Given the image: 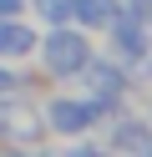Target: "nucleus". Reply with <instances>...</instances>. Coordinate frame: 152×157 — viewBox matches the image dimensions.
Masks as SVG:
<instances>
[{"mask_svg": "<svg viewBox=\"0 0 152 157\" xmlns=\"http://www.w3.org/2000/svg\"><path fill=\"white\" fill-rule=\"evenodd\" d=\"M41 61H46L51 76H76L81 66H86V36H81V31H66V25H56V31L41 41Z\"/></svg>", "mask_w": 152, "mask_h": 157, "instance_id": "obj_1", "label": "nucleus"}, {"mask_svg": "<svg viewBox=\"0 0 152 157\" xmlns=\"http://www.w3.org/2000/svg\"><path fill=\"white\" fill-rule=\"evenodd\" d=\"M96 117H101L96 101H51V117H46V122L56 127V132H86Z\"/></svg>", "mask_w": 152, "mask_h": 157, "instance_id": "obj_2", "label": "nucleus"}, {"mask_svg": "<svg viewBox=\"0 0 152 157\" xmlns=\"http://www.w3.org/2000/svg\"><path fill=\"white\" fill-rule=\"evenodd\" d=\"M76 76H86V86H91V96H96V106H107L111 96L122 91V71H111L107 61H96V66H81Z\"/></svg>", "mask_w": 152, "mask_h": 157, "instance_id": "obj_3", "label": "nucleus"}, {"mask_svg": "<svg viewBox=\"0 0 152 157\" xmlns=\"http://www.w3.org/2000/svg\"><path fill=\"white\" fill-rule=\"evenodd\" d=\"M25 51H36V31H25L20 21H0V56H25Z\"/></svg>", "mask_w": 152, "mask_h": 157, "instance_id": "obj_4", "label": "nucleus"}, {"mask_svg": "<svg viewBox=\"0 0 152 157\" xmlns=\"http://www.w3.org/2000/svg\"><path fill=\"white\" fill-rule=\"evenodd\" d=\"M117 147H127V152H152V127H142V122H117Z\"/></svg>", "mask_w": 152, "mask_h": 157, "instance_id": "obj_5", "label": "nucleus"}, {"mask_svg": "<svg viewBox=\"0 0 152 157\" xmlns=\"http://www.w3.org/2000/svg\"><path fill=\"white\" fill-rule=\"evenodd\" d=\"M111 46H117V51H127V56H142V51H147V41H142V25H137V21H117Z\"/></svg>", "mask_w": 152, "mask_h": 157, "instance_id": "obj_6", "label": "nucleus"}, {"mask_svg": "<svg viewBox=\"0 0 152 157\" xmlns=\"http://www.w3.org/2000/svg\"><path fill=\"white\" fill-rule=\"evenodd\" d=\"M71 10L81 25H101V21H111V0H71Z\"/></svg>", "mask_w": 152, "mask_h": 157, "instance_id": "obj_7", "label": "nucleus"}, {"mask_svg": "<svg viewBox=\"0 0 152 157\" xmlns=\"http://www.w3.org/2000/svg\"><path fill=\"white\" fill-rule=\"evenodd\" d=\"M20 10V0H0V15H15Z\"/></svg>", "mask_w": 152, "mask_h": 157, "instance_id": "obj_8", "label": "nucleus"}, {"mask_svg": "<svg viewBox=\"0 0 152 157\" xmlns=\"http://www.w3.org/2000/svg\"><path fill=\"white\" fill-rule=\"evenodd\" d=\"M10 81H15V76H10V71H0V91H5V86H10Z\"/></svg>", "mask_w": 152, "mask_h": 157, "instance_id": "obj_9", "label": "nucleus"}]
</instances>
